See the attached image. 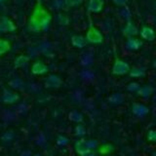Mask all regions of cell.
Listing matches in <instances>:
<instances>
[{
  "label": "cell",
  "instance_id": "34",
  "mask_svg": "<svg viewBox=\"0 0 156 156\" xmlns=\"http://www.w3.org/2000/svg\"><path fill=\"white\" fill-rule=\"evenodd\" d=\"M109 156H113V155H109Z\"/></svg>",
  "mask_w": 156,
  "mask_h": 156
},
{
  "label": "cell",
  "instance_id": "10",
  "mask_svg": "<svg viewBox=\"0 0 156 156\" xmlns=\"http://www.w3.org/2000/svg\"><path fill=\"white\" fill-rule=\"evenodd\" d=\"M144 43L140 39L135 38V37H129L126 42V48L129 51H138L143 47Z\"/></svg>",
  "mask_w": 156,
  "mask_h": 156
},
{
  "label": "cell",
  "instance_id": "26",
  "mask_svg": "<svg viewBox=\"0 0 156 156\" xmlns=\"http://www.w3.org/2000/svg\"><path fill=\"white\" fill-rule=\"evenodd\" d=\"M146 138H147V140L150 141V143H155V140H156V132L154 130H149L147 132V136H146Z\"/></svg>",
  "mask_w": 156,
  "mask_h": 156
},
{
  "label": "cell",
  "instance_id": "1",
  "mask_svg": "<svg viewBox=\"0 0 156 156\" xmlns=\"http://www.w3.org/2000/svg\"><path fill=\"white\" fill-rule=\"evenodd\" d=\"M52 22V15L43 6L41 0H37L33 11L28 20V28L33 32L45 31L50 27Z\"/></svg>",
  "mask_w": 156,
  "mask_h": 156
},
{
  "label": "cell",
  "instance_id": "3",
  "mask_svg": "<svg viewBox=\"0 0 156 156\" xmlns=\"http://www.w3.org/2000/svg\"><path fill=\"white\" fill-rule=\"evenodd\" d=\"M86 41L92 44H101L104 42L102 33L94 26H90L86 33Z\"/></svg>",
  "mask_w": 156,
  "mask_h": 156
},
{
  "label": "cell",
  "instance_id": "31",
  "mask_svg": "<svg viewBox=\"0 0 156 156\" xmlns=\"http://www.w3.org/2000/svg\"><path fill=\"white\" fill-rule=\"evenodd\" d=\"M21 156H31L30 152H28V151H26V152H23Z\"/></svg>",
  "mask_w": 156,
  "mask_h": 156
},
{
  "label": "cell",
  "instance_id": "24",
  "mask_svg": "<svg viewBox=\"0 0 156 156\" xmlns=\"http://www.w3.org/2000/svg\"><path fill=\"white\" fill-rule=\"evenodd\" d=\"M74 133H75L76 136H84L86 134V130L84 128V126H82V125H80L79 123H78V125L75 127V129H74Z\"/></svg>",
  "mask_w": 156,
  "mask_h": 156
},
{
  "label": "cell",
  "instance_id": "6",
  "mask_svg": "<svg viewBox=\"0 0 156 156\" xmlns=\"http://www.w3.org/2000/svg\"><path fill=\"white\" fill-rule=\"evenodd\" d=\"M132 112L138 117H144L149 112V108L140 102H134L132 105Z\"/></svg>",
  "mask_w": 156,
  "mask_h": 156
},
{
  "label": "cell",
  "instance_id": "7",
  "mask_svg": "<svg viewBox=\"0 0 156 156\" xmlns=\"http://www.w3.org/2000/svg\"><path fill=\"white\" fill-rule=\"evenodd\" d=\"M20 100V95L16 92L5 90L2 96V101L5 105H13Z\"/></svg>",
  "mask_w": 156,
  "mask_h": 156
},
{
  "label": "cell",
  "instance_id": "16",
  "mask_svg": "<svg viewBox=\"0 0 156 156\" xmlns=\"http://www.w3.org/2000/svg\"><path fill=\"white\" fill-rule=\"evenodd\" d=\"M29 62V58L26 55H20L14 61V67L15 68H21L23 67Z\"/></svg>",
  "mask_w": 156,
  "mask_h": 156
},
{
  "label": "cell",
  "instance_id": "19",
  "mask_svg": "<svg viewBox=\"0 0 156 156\" xmlns=\"http://www.w3.org/2000/svg\"><path fill=\"white\" fill-rule=\"evenodd\" d=\"M68 118H69L70 121L72 122H75V123H81L83 121V115L81 112L77 111V110H72L69 112V114H68Z\"/></svg>",
  "mask_w": 156,
  "mask_h": 156
},
{
  "label": "cell",
  "instance_id": "28",
  "mask_svg": "<svg viewBox=\"0 0 156 156\" xmlns=\"http://www.w3.org/2000/svg\"><path fill=\"white\" fill-rule=\"evenodd\" d=\"M14 138V134H13V132L11 131H9V132H6L3 136H2V140L4 141H10L12 139Z\"/></svg>",
  "mask_w": 156,
  "mask_h": 156
},
{
  "label": "cell",
  "instance_id": "8",
  "mask_svg": "<svg viewBox=\"0 0 156 156\" xmlns=\"http://www.w3.org/2000/svg\"><path fill=\"white\" fill-rule=\"evenodd\" d=\"M48 72L47 66L41 61H37L32 63L31 66V73L34 75H43Z\"/></svg>",
  "mask_w": 156,
  "mask_h": 156
},
{
  "label": "cell",
  "instance_id": "2",
  "mask_svg": "<svg viewBox=\"0 0 156 156\" xmlns=\"http://www.w3.org/2000/svg\"><path fill=\"white\" fill-rule=\"evenodd\" d=\"M130 66L129 63L121 60L119 58H116L114 60L113 66H112L111 68V72L113 75H117V76H122V75H126L128 74L130 71Z\"/></svg>",
  "mask_w": 156,
  "mask_h": 156
},
{
  "label": "cell",
  "instance_id": "9",
  "mask_svg": "<svg viewBox=\"0 0 156 156\" xmlns=\"http://www.w3.org/2000/svg\"><path fill=\"white\" fill-rule=\"evenodd\" d=\"M105 6L104 0H89L87 9L91 13H100Z\"/></svg>",
  "mask_w": 156,
  "mask_h": 156
},
{
  "label": "cell",
  "instance_id": "14",
  "mask_svg": "<svg viewBox=\"0 0 156 156\" xmlns=\"http://www.w3.org/2000/svg\"><path fill=\"white\" fill-rule=\"evenodd\" d=\"M86 38L80 34H75L71 37V44L76 48H83L86 46Z\"/></svg>",
  "mask_w": 156,
  "mask_h": 156
},
{
  "label": "cell",
  "instance_id": "5",
  "mask_svg": "<svg viewBox=\"0 0 156 156\" xmlns=\"http://www.w3.org/2000/svg\"><path fill=\"white\" fill-rule=\"evenodd\" d=\"M62 84V80L60 76H58L56 74H50L44 82V85L48 89H58L60 88Z\"/></svg>",
  "mask_w": 156,
  "mask_h": 156
},
{
  "label": "cell",
  "instance_id": "22",
  "mask_svg": "<svg viewBox=\"0 0 156 156\" xmlns=\"http://www.w3.org/2000/svg\"><path fill=\"white\" fill-rule=\"evenodd\" d=\"M68 139L66 138V136H62V135H60L57 138V144L58 145H60V146H65V145H66V144H68Z\"/></svg>",
  "mask_w": 156,
  "mask_h": 156
},
{
  "label": "cell",
  "instance_id": "17",
  "mask_svg": "<svg viewBox=\"0 0 156 156\" xmlns=\"http://www.w3.org/2000/svg\"><path fill=\"white\" fill-rule=\"evenodd\" d=\"M11 43L10 41L6 40V39L0 38V56H3L5 54H7L10 50H11Z\"/></svg>",
  "mask_w": 156,
  "mask_h": 156
},
{
  "label": "cell",
  "instance_id": "4",
  "mask_svg": "<svg viewBox=\"0 0 156 156\" xmlns=\"http://www.w3.org/2000/svg\"><path fill=\"white\" fill-rule=\"evenodd\" d=\"M17 30V26L11 19L2 17L0 19V32H14Z\"/></svg>",
  "mask_w": 156,
  "mask_h": 156
},
{
  "label": "cell",
  "instance_id": "15",
  "mask_svg": "<svg viewBox=\"0 0 156 156\" xmlns=\"http://www.w3.org/2000/svg\"><path fill=\"white\" fill-rule=\"evenodd\" d=\"M138 95L141 98H144V99H147L149 98L153 93V88L151 87L150 85H144L140 87V89L136 91Z\"/></svg>",
  "mask_w": 156,
  "mask_h": 156
},
{
  "label": "cell",
  "instance_id": "21",
  "mask_svg": "<svg viewBox=\"0 0 156 156\" xmlns=\"http://www.w3.org/2000/svg\"><path fill=\"white\" fill-rule=\"evenodd\" d=\"M109 102L113 105H120L122 101H123V97H122L121 94H113L112 96L109 97L108 99Z\"/></svg>",
  "mask_w": 156,
  "mask_h": 156
},
{
  "label": "cell",
  "instance_id": "25",
  "mask_svg": "<svg viewBox=\"0 0 156 156\" xmlns=\"http://www.w3.org/2000/svg\"><path fill=\"white\" fill-rule=\"evenodd\" d=\"M140 85L139 84V83L131 82L130 84H128V86H127V90L130 91V92H136L140 89Z\"/></svg>",
  "mask_w": 156,
  "mask_h": 156
},
{
  "label": "cell",
  "instance_id": "27",
  "mask_svg": "<svg viewBox=\"0 0 156 156\" xmlns=\"http://www.w3.org/2000/svg\"><path fill=\"white\" fill-rule=\"evenodd\" d=\"M87 144H88V147H89L90 150H94L98 147L99 145V143H98L97 140H87Z\"/></svg>",
  "mask_w": 156,
  "mask_h": 156
},
{
  "label": "cell",
  "instance_id": "32",
  "mask_svg": "<svg viewBox=\"0 0 156 156\" xmlns=\"http://www.w3.org/2000/svg\"><path fill=\"white\" fill-rule=\"evenodd\" d=\"M33 156H42L41 154H34Z\"/></svg>",
  "mask_w": 156,
  "mask_h": 156
},
{
  "label": "cell",
  "instance_id": "33",
  "mask_svg": "<svg viewBox=\"0 0 156 156\" xmlns=\"http://www.w3.org/2000/svg\"><path fill=\"white\" fill-rule=\"evenodd\" d=\"M4 1H6V0H0V3H1V2H4Z\"/></svg>",
  "mask_w": 156,
  "mask_h": 156
},
{
  "label": "cell",
  "instance_id": "18",
  "mask_svg": "<svg viewBox=\"0 0 156 156\" xmlns=\"http://www.w3.org/2000/svg\"><path fill=\"white\" fill-rule=\"evenodd\" d=\"M128 74L131 77H134V78H140L145 75V70L141 67H133V68H130V71Z\"/></svg>",
  "mask_w": 156,
  "mask_h": 156
},
{
  "label": "cell",
  "instance_id": "12",
  "mask_svg": "<svg viewBox=\"0 0 156 156\" xmlns=\"http://www.w3.org/2000/svg\"><path fill=\"white\" fill-rule=\"evenodd\" d=\"M140 36L143 39H144V40L153 41L155 39L154 29L148 26H144L141 27V30H140Z\"/></svg>",
  "mask_w": 156,
  "mask_h": 156
},
{
  "label": "cell",
  "instance_id": "30",
  "mask_svg": "<svg viewBox=\"0 0 156 156\" xmlns=\"http://www.w3.org/2000/svg\"><path fill=\"white\" fill-rule=\"evenodd\" d=\"M81 156H97L96 153L94 152V150H88L84 154H82Z\"/></svg>",
  "mask_w": 156,
  "mask_h": 156
},
{
  "label": "cell",
  "instance_id": "23",
  "mask_svg": "<svg viewBox=\"0 0 156 156\" xmlns=\"http://www.w3.org/2000/svg\"><path fill=\"white\" fill-rule=\"evenodd\" d=\"M83 0H65V4L67 7H76L81 5Z\"/></svg>",
  "mask_w": 156,
  "mask_h": 156
},
{
  "label": "cell",
  "instance_id": "20",
  "mask_svg": "<svg viewBox=\"0 0 156 156\" xmlns=\"http://www.w3.org/2000/svg\"><path fill=\"white\" fill-rule=\"evenodd\" d=\"M113 146H112V144H101L100 146V148H99V152L102 155H107V154H109L110 152H112L113 151Z\"/></svg>",
  "mask_w": 156,
  "mask_h": 156
},
{
  "label": "cell",
  "instance_id": "11",
  "mask_svg": "<svg viewBox=\"0 0 156 156\" xmlns=\"http://www.w3.org/2000/svg\"><path fill=\"white\" fill-rule=\"evenodd\" d=\"M123 34H124V36H126L127 38L135 37L136 35H138L139 34L138 27H136V26L133 22L128 21L126 23L124 29H123Z\"/></svg>",
  "mask_w": 156,
  "mask_h": 156
},
{
  "label": "cell",
  "instance_id": "29",
  "mask_svg": "<svg viewBox=\"0 0 156 156\" xmlns=\"http://www.w3.org/2000/svg\"><path fill=\"white\" fill-rule=\"evenodd\" d=\"M112 2L117 6H125L128 3V0H112Z\"/></svg>",
  "mask_w": 156,
  "mask_h": 156
},
{
  "label": "cell",
  "instance_id": "13",
  "mask_svg": "<svg viewBox=\"0 0 156 156\" xmlns=\"http://www.w3.org/2000/svg\"><path fill=\"white\" fill-rule=\"evenodd\" d=\"M74 148H75V151L79 154L80 156L82 154H84L86 151L90 150L89 147H88V144H87V140H84V139H81V140H78L75 141L74 144Z\"/></svg>",
  "mask_w": 156,
  "mask_h": 156
}]
</instances>
